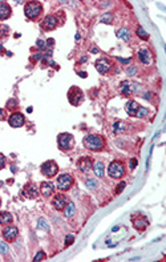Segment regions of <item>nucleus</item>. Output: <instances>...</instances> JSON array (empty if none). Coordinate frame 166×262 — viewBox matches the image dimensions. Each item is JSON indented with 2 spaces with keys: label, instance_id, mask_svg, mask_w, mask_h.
Listing matches in <instances>:
<instances>
[{
  "label": "nucleus",
  "instance_id": "f257e3e1",
  "mask_svg": "<svg viewBox=\"0 0 166 262\" xmlns=\"http://www.w3.org/2000/svg\"><path fill=\"white\" fill-rule=\"evenodd\" d=\"M84 145L89 151H101L104 148V139L97 135H88L84 139Z\"/></svg>",
  "mask_w": 166,
  "mask_h": 262
},
{
  "label": "nucleus",
  "instance_id": "f03ea898",
  "mask_svg": "<svg viewBox=\"0 0 166 262\" xmlns=\"http://www.w3.org/2000/svg\"><path fill=\"white\" fill-rule=\"evenodd\" d=\"M43 7L39 2H29L25 4V8H24V14L28 19H36L37 16L41 14Z\"/></svg>",
  "mask_w": 166,
  "mask_h": 262
},
{
  "label": "nucleus",
  "instance_id": "7ed1b4c3",
  "mask_svg": "<svg viewBox=\"0 0 166 262\" xmlns=\"http://www.w3.org/2000/svg\"><path fill=\"white\" fill-rule=\"evenodd\" d=\"M108 174L112 177V178H121L125 174V168L122 162L120 161H113V162L108 166Z\"/></svg>",
  "mask_w": 166,
  "mask_h": 262
},
{
  "label": "nucleus",
  "instance_id": "20e7f679",
  "mask_svg": "<svg viewBox=\"0 0 166 262\" xmlns=\"http://www.w3.org/2000/svg\"><path fill=\"white\" fill-rule=\"evenodd\" d=\"M57 144H59L60 149H63V151H69L75 144V139L72 135H69V133H61V135H59V137H57Z\"/></svg>",
  "mask_w": 166,
  "mask_h": 262
},
{
  "label": "nucleus",
  "instance_id": "39448f33",
  "mask_svg": "<svg viewBox=\"0 0 166 262\" xmlns=\"http://www.w3.org/2000/svg\"><path fill=\"white\" fill-rule=\"evenodd\" d=\"M72 184H73V178H72L71 174H67V173H64V174H60L57 177V181H56V186H57L59 190H68Z\"/></svg>",
  "mask_w": 166,
  "mask_h": 262
},
{
  "label": "nucleus",
  "instance_id": "423d86ee",
  "mask_svg": "<svg viewBox=\"0 0 166 262\" xmlns=\"http://www.w3.org/2000/svg\"><path fill=\"white\" fill-rule=\"evenodd\" d=\"M59 172V166L55 161H45L43 165H41V173L45 177H53L57 174Z\"/></svg>",
  "mask_w": 166,
  "mask_h": 262
},
{
  "label": "nucleus",
  "instance_id": "0eeeda50",
  "mask_svg": "<svg viewBox=\"0 0 166 262\" xmlns=\"http://www.w3.org/2000/svg\"><path fill=\"white\" fill-rule=\"evenodd\" d=\"M83 97H84L83 92L77 87H72L71 91L68 92V100H69V103L72 105H79V104L83 101Z\"/></svg>",
  "mask_w": 166,
  "mask_h": 262
},
{
  "label": "nucleus",
  "instance_id": "6e6552de",
  "mask_svg": "<svg viewBox=\"0 0 166 262\" xmlns=\"http://www.w3.org/2000/svg\"><path fill=\"white\" fill-rule=\"evenodd\" d=\"M24 123H25V119H24V116L21 113H19V112L12 113L10 116V119H8V124H10L12 128H20V127L24 125Z\"/></svg>",
  "mask_w": 166,
  "mask_h": 262
},
{
  "label": "nucleus",
  "instance_id": "1a4fd4ad",
  "mask_svg": "<svg viewBox=\"0 0 166 262\" xmlns=\"http://www.w3.org/2000/svg\"><path fill=\"white\" fill-rule=\"evenodd\" d=\"M17 237V228L12 225H6L3 229V238L6 241H15Z\"/></svg>",
  "mask_w": 166,
  "mask_h": 262
},
{
  "label": "nucleus",
  "instance_id": "9d476101",
  "mask_svg": "<svg viewBox=\"0 0 166 262\" xmlns=\"http://www.w3.org/2000/svg\"><path fill=\"white\" fill-rule=\"evenodd\" d=\"M67 204H68V197L65 194H61V193H59L57 196H55V198L52 200V205H53L55 209H57V210H63V209L67 206Z\"/></svg>",
  "mask_w": 166,
  "mask_h": 262
},
{
  "label": "nucleus",
  "instance_id": "9b49d317",
  "mask_svg": "<svg viewBox=\"0 0 166 262\" xmlns=\"http://www.w3.org/2000/svg\"><path fill=\"white\" fill-rule=\"evenodd\" d=\"M138 88L140 85L138 84H136V83H132V81H124L122 84H121V93H124V95H132V93H134V92L138 91Z\"/></svg>",
  "mask_w": 166,
  "mask_h": 262
},
{
  "label": "nucleus",
  "instance_id": "f8f14e48",
  "mask_svg": "<svg viewBox=\"0 0 166 262\" xmlns=\"http://www.w3.org/2000/svg\"><path fill=\"white\" fill-rule=\"evenodd\" d=\"M112 68L110 65V63H109V60L108 59H98L96 61V69L100 72V73H106V72L109 71Z\"/></svg>",
  "mask_w": 166,
  "mask_h": 262
},
{
  "label": "nucleus",
  "instance_id": "ddd939ff",
  "mask_svg": "<svg viewBox=\"0 0 166 262\" xmlns=\"http://www.w3.org/2000/svg\"><path fill=\"white\" fill-rule=\"evenodd\" d=\"M41 25H43V28H44V29H47V31H51V29H53V28H55L56 25H57V19H56L55 16L49 15V16H47V18L43 20Z\"/></svg>",
  "mask_w": 166,
  "mask_h": 262
},
{
  "label": "nucleus",
  "instance_id": "4468645a",
  "mask_svg": "<svg viewBox=\"0 0 166 262\" xmlns=\"http://www.w3.org/2000/svg\"><path fill=\"white\" fill-rule=\"evenodd\" d=\"M39 194V189L35 184H28L24 188V196L28 197V198H35Z\"/></svg>",
  "mask_w": 166,
  "mask_h": 262
},
{
  "label": "nucleus",
  "instance_id": "2eb2a0df",
  "mask_svg": "<svg viewBox=\"0 0 166 262\" xmlns=\"http://www.w3.org/2000/svg\"><path fill=\"white\" fill-rule=\"evenodd\" d=\"M53 184L52 182H48V181H44V182H41V185H40V193L44 196V197H49L52 196V193H53Z\"/></svg>",
  "mask_w": 166,
  "mask_h": 262
},
{
  "label": "nucleus",
  "instance_id": "dca6fc26",
  "mask_svg": "<svg viewBox=\"0 0 166 262\" xmlns=\"http://www.w3.org/2000/svg\"><path fill=\"white\" fill-rule=\"evenodd\" d=\"M79 168L81 172L89 173V170L92 169V160L89 157H83L81 160H79Z\"/></svg>",
  "mask_w": 166,
  "mask_h": 262
},
{
  "label": "nucleus",
  "instance_id": "f3484780",
  "mask_svg": "<svg viewBox=\"0 0 166 262\" xmlns=\"http://www.w3.org/2000/svg\"><path fill=\"white\" fill-rule=\"evenodd\" d=\"M148 220L145 217H137V218H133V225L137 230H145L148 226Z\"/></svg>",
  "mask_w": 166,
  "mask_h": 262
},
{
  "label": "nucleus",
  "instance_id": "a211bd4d",
  "mask_svg": "<svg viewBox=\"0 0 166 262\" xmlns=\"http://www.w3.org/2000/svg\"><path fill=\"white\" fill-rule=\"evenodd\" d=\"M138 103H136V101H133V100H130V101H128L126 103V105H125V111H126V113L129 116H136L137 113V111H138Z\"/></svg>",
  "mask_w": 166,
  "mask_h": 262
},
{
  "label": "nucleus",
  "instance_id": "6ab92c4d",
  "mask_svg": "<svg viewBox=\"0 0 166 262\" xmlns=\"http://www.w3.org/2000/svg\"><path fill=\"white\" fill-rule=\"evenodd\" d=\"M138 59L141 63L144 64H150L152 63V53L149 52V49H141L138 52Z\"/></svg>",
  "mask_w": 166,
  "mask_h": 262
},
{
  "label": "nucleus",
  "instance_id": "aec40b11",
  "mask_svg": "<svg viewBox=\"0 0 166 262\" xmlns=\"http://www.w3.org/2000/svg\"><path fill=\"white\" fill-rule=\"evenodd\" d=\"M11 15V7L7 3H0V20H6Z\"/></svg>",
  "mask_w": 166,
  "mask_h": 262
},
{
  "label": "nucleus",
  "instance_id": "412c9836",
  "mask_svg": "<svg viewBox=\"0 0 166 262\" xmlns=\"http://www.w3.org/2000/svg\"><path fill=\"white\" fill-rule=\"evenodd\" d=\"M12 221H14V217H12L11 213H8V212L0 213V224L2 225H10Z\"/></svg>",
  "mask_w": 166,
  "mask_h": 262
},
{
  "label": "nucleus",
  "instance_id": "4be33fe9",
  "mask_svg": "<svg viewBox=\"0 0 166 262\" xmlns=\"http://www.w3.org/2000/svg\"><path fill=\"white\" fill-rule=\"evenodd\" d=\"M117 36H118L120 39H122L125 40V41H128L129 39H130V31L128 29V28H121V29L117 31Z\"/></svg>",
  "mask_w": 166,
  "mask_h": 262
},
{
  "label": "nucleus",
  "instance_id": "5701e85b",
  "mask_svg": "<svg viewBox=\"0 0 166 262\" xmlns=\"http://www.w3.org/2000/svg\"><path fill=\"white\" fill-rule=\"evenodd\" d=\"M75 212H76V206L73 202H68L67 206L64 208V213H65V217H68V218H71L75 214Z\"/></svg>",
  "mask_w": 166,
  "mask_h": 262
},
{
  "label": "nucleus",
  "instance_id": "b1692460",
  "mask_svg": "<svg viewBox=\"0 0 166 262\" xmlns=\"http://www.w3.org/2000/svg\"><path fill=\"white\" fill-rule=\"evenodd\" d=\"M93 170H95V174L97 177H102L104 176V170H105V168H104V164L102 162H96L95 165H93Z\"/></svg>",
  "mask_w": 166,
  "mask_h": 262
},
{
  "label": "nucleus",
  "instance_id": "393cba45",
  "mask_svg": "<svg viewBox=\"0 0 166 262\" xmlns=\"http://www.w3.org/2000/svg\"><path fill=\"white\" fill-rule=\"evenodd\" d=\"M124 129H125V124L122 121H116L113 124V131H114V133L124 132Z\"/></svg>",
  "mask_w": 166,
  "mask_h": 262
},
{
  "label": "nucleus",
  "instance_id": "a878e982",
  "mask_svg": "<svg viewBox=\"0 0 166 262\" xmlns=\"http://www.w3.org/2000/svg\"><path fill=\"white\" fill-rule=\"evenodd\" d=\"M37 226H39V229H41V230H49V225H48V222L44 218H40L39 221H37Z\"/></svg>",
  "mask_w": 166,
  "mask_h": 262
},
{
  "label": "nucleus",
  "instance_id": "bb28decb",
  "mask_svg": "<svg viewBox=\"0 0 166 262\" xmlns=\"http://www.w3.org/2000/svg\"><path fill=\"white\" fill-rule=\"evenodd\" d=\"M100 22L101 23H105V24H110L113 22V15L112 14H105L101 16V19H100Z\"/></svg>",
  "mask_w": 166,
  "mask_h": 262
},
{
  "label": "nucleus",
  "instance_id": "cd10ccee",
  "mask_svg": "<svg viewBox=\"0 0 166 262\" xmlns=\"http://www.w3.org/2000/svg\"><path fill=\"white\" fill-rule=\"evenodd\" d=\"M137 35H138V37L144 39V40H146L148 36H149V35L146 33V31H145L142 27H138V28H137Z\"/></svg>",
  "mask_w": 166,
  "mask_h": 262
},
{
  "label": "nucleus",
  "instance_id": "c85d7f7f",
  "mask_svg": "<svg viewBox=\"0 0 166 262\" xmlns=\"http://www.w3.org/2000/svg\"><path fill=\"white\" fill-rule=\"evenodd\" d=\"M146 115H148V109H146V108L140 107L138 111H137V113H136V117H145Z\"/></svg>",
  "mask_w": 166,
  "mask_h": 262
},
{
  "label": "nucleus",
  "instance_id": "c756f323",
  "mask_svg": "<svg viewBox=\"0 0 166 262\" xmlns=\"http://www.w3.org/2000/svg\"><path fill=\"white\" fill-rule=\"evenodd\" d=\"M8 245L6 244V242H3V241H0V253H2V254H7L8 253Z\"/></svg>",
  "mask_w": 166,
  "mask_h": 262
},
{
  "label": "nucleus",
  "instance_id": "7c9ffc66",
  "mask_svg": "<svg viewBox=\"0 0 166 262\" xmlns=\"http://www.w3.org/2000/svg\"><path fill=\"white\" fill-rule=\"evenodd\" d=\"M8 31H10V28H8L7 25H0V37H4V36H7L8 35Z\"/></svg>",
  "mask_w": 166,
  "mask_h": 262
},
{
  "label": "nucleus",
  "instance_id": "2f4dec72",
  "mask_svg": "<svg viewBox=\"0 0 166 262\" xmlns=\"http://www.w3.org/2000/svg\"><path fill=\"white\" fill-rule=\"evenodd\" d=\"M44 258H45V253H44L43 250H40V252L37 253V254H36V256H35V258H33V261H35V262H39V261H43Z\"/></svg>",
  "mask_w": 166,
  "mask_h": 262
},
{
  "label": "nucleus",
  "instance_id": "473e14b6",
  "mask_svg": "<svg viewBox=\"0 0 166 262\" xmlns=\"http://www.w3.org/2000/svg\"><path fill=\"white\" fill-rule=\"evenodd\" d=\"M73 241H75V237L73 236H67L65 237V246H69V245L73 244Z\"/></svg>",
  "mask_w": 166,
  "mask_h": 262
},
{
  "label": "nucleus",
  "instance_id": "72a5a7b5",
  "mask_svg": "<svg viewBox=\"0 0 166 262\" xmlns=\"http://www.w3.org/2000/svg\"><path fill=\"white\" fill-rule=\"evenodd\" d=\"M36 45L39 47V49L40 51H44L47 48V45H45V43L43 41V40H37V41H36Z\"/></svg>",
  "mask_w": 166,
  "mask_h": 262
},
{
  "label": "nucleus",
  "instance_id": "f704fd0d",
  "mask_svg": "<svg viewBox=\"0 0 166 262\" xmlns=\"http://www.w3.org/2000/svg\"><path fill=\"white\" fill-rule=\"evenodd\" d=\"M87 185H88L89 188H96L97 186V181L89 178V180H87Z\"/></svg>",
  "mask_w": 166,
  "mask_h": 262
},
{
  "label": "nucleus",
  "instance_id": "c9c22d12",
  "mask_svg": "<svg viewBox=\"0 0 166 262\" xmlns=\"http://www.w3.org/2000/svg\"><path fill=\"white\" fill-rule=\"evenodd\" d=\"M125 185H126L125 182H120V184H118V186H117V189H116V193H117V194L124 190V189H125Z\"/></svg>",
  "mask_w": 166,
  "mask_h": 262
},
{
  "label": "nucleus",
  "instance_id": "e433bc0d",
  "mask_svg": "<svg viewBox=\"0 0 166 262\" xmlns=\"http://www.w3.org/2000/svg\"><path fill=\"white\" fill-rule=\"evenodd\" d=\"M4 166H6V157L0 153V169H3Z\"/></svg>",
  "mask_w": 166,
  "mask_h": 262
},
{
  "label": "nucleus",
  "instance_id": "4c0bfd02",
  "mask_svg": "<svg viewBox=\"0 0 166 262\" xmlns=\"http://www.w3.org/2000/svg\"><path fill=\"white\" fill-rule=\"evenodd\" d=\"M16 105H17V101H16V100H14V99H11L10 101H8V104H7L8 108H14V107H16Z\"/></svg>",
  "mask_w": 166,
  "mask_h": 262
},
{
  "label": "nucleus",
  "instance_id": "58836bf2",
  "mask_svg": "<svg viewBox=\"0 0 166 262\" xmlns=\"http://www.w3.org/2000/svg\"><path fill=\"white\" fill-rule=\"evenodd\" d=\"M137 72V69H136V67H130V68H128L126 69V73L129 75V76H132V75H134Z\"/></svg>",
  "mask_w": 166,
  "mask_h": 262
},
{
  "label": "nucleus",
  "instance_id": "ea45409f",
  "mask_svg": "<svg viewBox=\"0 0 166 262\" xmlns=\"http://www.w3.org/2000/svg\"><path fill=\"white\" fill-rule=\"evenodd\" d=\"M137 166V160L136 158H132L130 161H129V168L130 169H134Z\"/></svg>",
  "mask_w": 166,
  "mask_h": 262
},
{
  "label": "nucleus",
  "instance_id": "a19ab883",
  "mask_svg": "<svg viewBox=\"0 0 166 262\" xmlns=\"http://www.w3.org/2000/svg\"><path fill=\"white\" fill-rule=\"evenodd\" d=\"M118 60H120L121 63H124V64H128V63H130L132 59H121V57H118Z\"/></svg>",
  "mask_w": 166,
  "mask_h": 262
},
{
  "label": "nucleus",
  "instance_id": "79ce46f5",
  "mask_svg": "<svg viewBox=\"0 0 166 262\" xmlns=\"http://www.w3.org/2000/svg\"><path fill=\"white\" fill-rule=\"evenodd\" d=\"M4 119V111L0 108V120H3Z\"/></svg>",
  "mask_w": 166,
  "mask_h": 262
},
{
  "label": "nucleus",
  "instance_id": "37998d69",
  "mask_svg": "<svg viewBox=\"0 0 166 262\" xmlns=\"http://www.w3.org/2000/svg\"><path fill=\"white\" fill-rule=\"evenodd\" d=\"M53 43H55V41H53V40H52V39H49V40H48V41H47V44H48V45H52V44H53Z\"/></svg>",
  "mask_w": 166,
  "mask_h": 262
},
{
  "label": "nucleus",
  "instance_id": "c03bdc74",
  "mask_svg": "<svg viewBox=\"0 0 166 262\" xmlns=\"http://www.w3.org/2000/svg\"><path fill=\"white\" fill-rule=\"evenodd\" d=\"M80 76H81V77H87V73H85V72H80L79 73Z\"/></svg>",
  "mask_w": 166,
  "mask_h": 262
},
{
  "label": "nucleus",
  "instance_id": "a18cd8bd",
  "mask_svg": "<svg viewBox=\"0 0 166 262\" xmlns=\"http://www.w3.org/2000/svg\"><path fill=\"white\" fill-rule=\"evenodd\" d=\"M41 57H43L41 55H35V59H36V60H40V59H41Z\"/></svg>",
  "mask_w": 166,
  "mask_h": 262
},
{
  "label": "nucleus",
  "instance_id": "49530a36",
  "mask_svg": "<svg viewBox=\"0 0 166 262\" xmlns=\"http://www.w3.org/2000/svg\"><path fill=\"white\" fill-rule=\"evenodd\" d=\"M92 52H93V53H97V52H98V49H97V48H93Z\"/></svg>",
  "mask_w": 166,
  "mask_h": 262
},
{
  "label": "nucleus",
  "instance_id": "de8ad7c7",
  "mask_svg": "<svg viewBox=\"0 0 166 262\" xmlns=\"http://www.w3.org/2000/svg\"><path fill=\"white\" fill-rule=\"evenodd\" d=\"M27 112H28V113H31V112H32V107H29V108H28V109H27Z\"/></svg>",
  "mask_w": 166,
  "mask_h": 262
},
{
  "label": "nucleus",
  "instance_id": "09e8293b",
  "mask_svg": "<svg viewBox=\"0 0 166 262\" xmlns=\"http://www.w3.org/2000/svg\"><path fill=\"white\" fill-rule=\"evenodd\" d=\"M0 206H2V200H0Z\"/></svg>",
  "mask_w": 166,
  "mask_h": 262
}]
</instances>
